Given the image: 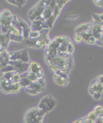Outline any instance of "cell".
Segmentation results:
<instances>
[{"mask_svg":"<svg viewBox=\"0 0 103 123\" xmlns=\"http://www.w3.org/2000/svg\"><path fill=\"white\" fill-rule=\"evenodd\" d=\"M45 112L38 107L29 109L25 115V123H43Z\"/></svg>","mask_w":103,"mask_h":123,"instance_id":"6da1fadb","label":"cell"},{"mask_svg":"<svg viewBox=\"0 0 103 123\" xmlns=\"http://www.w3.org/2000/svg\"><path fill=\"white\" fill-rule=\"evenodd\" d=\"M56 104H58V102H56V100L54 99V97L50 96V94H47V96H45L44 98L40 99L37 107L39 109H42L45 114H48V112H50L52 109L55 108Z\"/></svg>","mask_w":103,"mask_h":123,"instance_id":"7a4b0ae2","label":"cell"},{"mask_svg":"<svg viewBox=\"0 0 103 123\" xmlns=\"http://www.w3.org/2000/svg\"><path fill=\"white\" fill-rule=\"evenodd\" d=\"M46 7H47V6H46V1H38L37 3L35 4V6H33L30 9V11L28 12V17H29V19L31 21L36 20L44 13Z\"/></svg>","mask_w":103,"mask_h":123,"instance_id":"3957f363","label":"cell"},{"mask_svg":"<svg viewBox=\"0 0 103 123\" xmlns=\"http://www.w3.org/2000/svg\"><path fill=\"white\" fill-rule=\"evenodd\" d=\"M10 64L14 67V70L16 72H18L19 74H24V73H27L29 71V67H30V64H27V63H22L20 61H17V62H10Z\"/></svg>","mask_w":103,"mask_h":123,"instance_id":"277c9868","label":"cell"},{"mask_svg":"<svg viewBox=\"0 0 103 123\" xmlns=\"http://www.w3.org/2000/svg\"><path fill=\"white\" fill-rule=\"evenodd\" d=\"M10 62H11L10 61V53L7 52V50L2 51L0 53V71L7 65H10Z\"/></svg>","mask_w":103,"mask_h":123,"instance_id":"5b68a950","label":"cell"},{"mask_svg":"<svg viewBox=\"0 0 103 123\" xmlns=\"http://www.w3.org/2000/svg\"><path fill=\"white\" fill-rule=\"evenodd\" d=\"M53 82H54L58 86L64 87L69 84V79H63V78H60V76L55 75V74H53Z\"/></svg>","mask_w":103,"mask_h":123,"instance_id":"8992f818","label":"cell"},{"mask_svg":"<svg viewBox=\"0 0 103 123\" xmlns=\"http://www.w3.org/2000/svg\"><path fill=\"white\" fill-rule=\"evenodd\" d=\"M44 22L45 21H40V20H34V21H32V25H31V31L40 32L42 30H44Z\"/></svg>","mask_w":103,"mask_h":123,"instance_id":"52a82bcc","label":"cell"},{"mask_svg":"<svg viewBox=\"0 0 103 123\" xmlns=\"http://www.w3.org/2000/svg\"><path fill=\"white\" fill-rule=\"evenodd\" d=\"M43 68L40 66L39 63L37 62H31L30 63V67H29V72H32V73H38L39 71H42Z\"/></svg>","mask_w":103,"mask_h":123,"instance_id":"ba28073f","label":"cell"},{"mask_svg":"<svg viewBox=\"0 0 103 123\" xmlns=\"http://www.w3.org/2000/svg\"><path fill=\"white\" fill-rule=\"evenodd\" d=\"M89 27H90V24H81V25H79L78 27L76 28V30H74V34H82V33L88 31Z\"/></svg>","mask_w":103,"mask_h":123,"instance_id":"9c48e42d","label":"cell"},{"mask_svg":"<svg viewBox=\"0 0 103 123\" xmlns=\"http://www.w3.org/2000/svg\"><path fill=\"white\" fill-rule=\"evenodd\" d=\"M20 62L22 63H27L29 64V61H30V57H29V52H28L27 49H22L20 50Z\"/></svg>","mask_w":103,"mask_h":123,"instance_id":"30bf717a","label":"cell"},{"mask_svg":"<svg viewBox=\"0 0 103 123\" xmlns=\"http://www.w3.org/2000/svg\"><path fill=\"white\" fill-rule=\"evenodd\" d=\"M98 85H99V83H98L97 80H95V81L91 82L90 86H89V88H88V91H89V93H90L91 96L97 92V90H98Z\"/></svg>","mask_w":103,"mask_h":123,"instance_id":"8fae6325","label":"cell"},{"mask_svg":"<svg viewBox=\"0 0 103 123\" xmlns=\"http://www.w3.org/2000/svg\"><path fill=\"white\" fill-rule=\"evenodd\" d=\"M70 42V39H69V37L67 38V39L64 42L62 45L60 46V48H58V52H61V53H67V46H68V43Z\"/></svg>","mask_w":103,"mask_h":123,"instance_id":"7c38bea8","label":"cell"},{"mask_svg":"<svg viewBox=\"0 0 103 123\" xmlns=\"http://www.w3.org/2000/svg\"><path fill=\"white\" fill-rule=\"evenodd\" d=\"M31 83H32V82L28 79V76L27 78H21V80H20V82H19L21 88H28V87L31 85Z\"/></svg>","mask_w":103,"mask_h":123,"instance_id":"4fadbf2b","label":"cell"},{"mask_svg":"<svg viewBox=\"0 0 103 123\" xmlns=\"http://www.w3.org/2000/svg\"><path fill=\"white\" fill-rule=\"evenodd\" d=\"M7 3L10 4H13V6H17V7H22L26 6V3H27V1H25V0H22V1H14V0H9V1H6Z\"/></svg>","mask_w":103,"mask_h":123,"instance_id":"5bb4252c","label":"cell"},{"mask_svg":"<svg viewBox=\"0 0 103 123\" xmlns=\"http://www.w3.org/2000/svg\"><path fill=\"white\" fill-rule=\"evenodd\" d=\"M94 111L99 118H103V106H101V105H97V106L95 107Z\"/></svg>","mask_w":103,"mask_h":123,"instance_id":"9a60e30c","label":"cell"},{"mask_svg":"<svg viewBox=\"0 0 103 123\" xmlns=\"http://www.w3.org/2000/svg\"><path fill=\"white\" fill-rule=\"evenodd\" d=\"M10 39L13 40V42H16V43H21L25 40L22 35H12V34H10Z\"/></svg>","mask_w":103,"mask_h":123,"instance_id":"2e32d148","label":"cell"},{"mask_svg":"<svg viewBox=\"0 0 103 123\" xmlns=\"http://www.w3.org/2000/svg\"><path fill=\"white\" fill-rule=\"evenodd\" d=\"M55 20H56V18H55L54 16H53V15H52V16H51V17H50V18H49L48 20H46V21H45V24L47 25V28H48L49 30H50L51 28H52V25H54Z\"/></svg>","mask_w":103,"mask_h":123,"instance_id":"e0dca14e","label":"cell"},{"mask_svg":"<svg viewBox=\"0 0 103 123\" xmlns=\"http://www.w3.org/2000/svg\"><path fill=\"white\" fill-rule=\"evenodd\" d=\"M20 89H21V86H20L19 83L13 84V85L11 86V90H10V93H16V92H18Z\"/></svg>","mask_w":103,"mask_h":123,"instance_id":"ac0fdd59","label":"cell"},{"mask_svg":"<svg viewBox=\"0 0 103 123\" xmlns=\"http://www.w3.org/2000/svg\"><path fill=\"white\" fill-rule=\"evenodd\" d=\"M20 80H21V74H19L18 72L14 71V74H13V78H12V82L14 84H17L20 82Z\"/></svg>","mask_w":103,"mask_h":123,"instance_id":"d6986e66","label":"cell"},{"mask_svg":"<svg viewBox=\"0 0 103 123\" xmlns=\"http://www.w3.org/2000/svg\"><path fill=\"white\" fill-rule=\"evenodd\" d=\"M53 73L55 74V75H58V76H60V78H63V79H69L68 78V73H66L65 71H62V70H55V71H53Z\"/></svg>","mask_w":103,"mask_h":123,"instance_id":"ffe728a7","label":"cell"},{"mask_svg":"<svg viewBox=\"0 0 103 123\" xmlns=\"http://www.w3.org/2000/svg\"><path fill=\"white\" fill-rule=\"evenodd\" d=\"M13 74H14V71H13V72H6V73H3V74H2V76H1V79H2V80H4V81L10 82V81H12Z\"/></svg>","mask_w":103,"mask_h":123,"instance_id":"44dd1931","label":"cell"},{"mask_svg":"<svg viewBox=\"0 0 103 123\" xmlns=\"http://www.w3.org/2000/svg\"><path fill=\"white\" fill-rule=\"evenodd\" d=\"M74 52V45L71 42L68 43V46H67V53H68L69 55H72Z\"/></svg>","mask_w":103,"mask_h":123,"instance_id":"7402d4cb","label":"cell"},{"mask_svg":"<svg viewBox=\"0 0 103 123\" xmlns=\"http://www.w3.org/2000/svg\"><path fill=\"white\" fill-rule=\"evenodd\" d=\"M40 37V33L39 32H35V31H31L29 34V38L31 39H38Z\"/></svg>","mask_w":103,"mask_h":123,"instance_id":"603a6c76","label":"cell"},{"mask_svg":"<svg viewBox=\"0 0 103 123\" xmlns=\"http://www.w3.org/2000/svg\"><path fill=\"white\" fill-rule=\"evenodd\" d=\"M86 118H87V119H89V120H90V121L95 122V121H96V120H97V119H98V118H99V117H98L97 115L95 114V111H90V112H89L88 115H87V116H86Z\"/></svg>","mask_w":103,"mask_h":123,"instance_id":"cb8c5ba5","label":"cell"},{"mask_svg":"<svg viewBox=\"0 0 103 123\" xmlns=\"http://www.w3.org/2000/svg\"><path fill=\"white\" fill-rule=\"evenodd\" d=\"M92 18H94V21H95L94 25H102V21L99 17V14H94L92 15Z\"/></svg>","mask_w":103,"mask_h":123,"instance_id":"d4e9b609","label":"cell"},{"mask_svg":"<svg viewBox=\"0 0 103 123\" xmlns=\"http://www.w3.org/2000/svg\"><path fill=\"white\" fill-rule=\"evenodd\" d=\"M28 79L32 82V83H34V82H37L38 80V78H37V75L35 73H32V72H28Z\"/></svg>","mask_w":103,"mask_h":123,"instance_id":"484cf974","label":"cell"},{"mask_svg":"<svg viewBox=\"0 0 103 123\" xmlns=\"http://www.w3.org/2000/svg\"><path fill=\"white\" fill-rule=\"evenodd\" d=\"M13 71H15L14 70V67H13L11 64H10V65H7L6 67H4L3 69H2L1 72L2 73H6V72H13Z\"/></svg>","mask_w":103,"mask_h":123,"instance_id":"4316f807","label":"cell"},{"mask_svg":"<svg viewBox=\"0 0 103 123\" xmlns=\"http://www.w3.org/2000/svg\"><path fill=\"white\" fill-rule=\"evenodd\" d=\"M0 16H1V17H12L13 14L9 11V10H4L2 13H0Z\"/></svg>","mask_w":103,"mask_h":123,"instance_id":"83f0119b","label":"cell"},{"mask_svg":"<svg viewBox=\"0 0 103 123\" xmlns=\"http://www.w3.org/2000/svg\"><path fill=\"white\" fill-rule=\"evenodd\" d=\"M85 43H89V45H96V43H97V39L91 35V36L89 37Z\"/></svg>","mask_w":103,"mask_h":123,"instance_id":"f1b7e54d","label":"cell"},{"mask_svg":"<svg viewBox=\"0 0 103 123\" xmlns=\"http://www.w3.org/2000/svg\"><path fill=\"white\" fill-rule=\"evenodd\" d=\"M73 39H74V42H76L77 43H82V42H83V38H82L81 34H74Z\"/></svg>","mask_w":103,"mask_h":123,"instance_id":"f546056e","label":"cell"},{"mask_svg":"<svg viewBox=\"0 0 103 123\" xmlns=\"http://www.w3.org/2000/svg\"><path fill=\"white\" fill-rule=\"evenodd\" d=\"M61 11H62V10L60 9V7H58V6H55V9L53 10V16H54L56 19H58V17L60 16V14H61Z\"/></svg>","mask_w":103,"mask_h":123,"instance_id":"4dcf8cb0","label":"cell"},{"mask_svg":"<svg viewBox=\"0 0 103 123\" xmlns=\"http://www.w3.org/2000/svg\"><path fill=\"white\" fill-rule=\"evenodd\" d=\"M67 3H68V1H66V0H64V1H56V6L60 7L62 10L64 7V6H66Z\"/></svg>","mask_w":103,"mask_h":123,"instance_id":"1f68e13d","label":"cell"},{"mask_svg":"<svg viewBox=\"0 0 103 123\" xmlns=\"http://www.w3.org/2000/svg\"><path fill=\"white\" fill-rule=\"evenodd\" d=\"M92 98H94L95 100H101L103 98V94L102 93H99V92H96L95 94H92Z\"/></svg>","mask_w":103,"mask_h":123,"instance_id":"d6a6232c","label":"cell"},{"mask_svg":"<svg viewBox=\"0 0 103 123\" xmlns=\"http://www.w3.org/2000/svg\"><path fill=\"white\" fill-rule=\"evenodd\" d=\"M94 4H96V6H98L103 7V0H96V1H94Z\"/></svg>","mask_w":103,"mask_h":123,"instance_id":"836d02e7","label":"cell"},{"mask_svg":"<svg viewBox=\"0 0 103 123\" xmlns=\"http://www.w3.org/2000/svg\"><path fill=\"white\" fill-rule=\"evenodd\" d=\"M97 81L99 84H101V85H103V74H100L99 76L97 78Z\"/></svg>","mask_w":103,"mask_h":123,"instance_id":"e575fe53","label":"cell"},{"mask_svg":"<svg viewBox=\"0 0 103 123\" xmlns=\"http://www.w3.org/2000/svg\"><path fill=\"white\" fill-rule=\"evenodd\" d=\"M97 92H99V93H102L103 94V85H101V84H99L98 85V90Z\"/></svg>","mask_w":103,"mask_h":123,"instance_id":"d590c367","label":"cell"},{"mask_svg":"<svg viewBox=\"0 0 103 123\" xmlns=\"http://www.w3.org/2000/svg\"><path fill=\"white\" fill-rule=\"evenodd\" d=\"M96 45H99V46H103V37H101L99 40H97V43Z\"/></svg>","mask_w":103,"mask_h":123,"instance_id":"8d00e7d4","label":"cell"},{"mask_svg":"<svg viewBox=\"0 0 103 123\" xmlns=\"http://www.w3.org/2000/svg\"><path fill=\"white\" fill-rule=\"evenodd\" d=\"M4 50H6V47H4V46H3V45H2V43H0V53H1V52H2V51H4Z\"/></svg>","mask_w":103,"mask_h":123,"instance_id":"74e56055","label":"cell"},{"mask_svg":"<svg viewBox=\"0 0 103 123\" xmlns=\"http://www.w3.org/2000/svg\"><path fill=\"white\" fill-rule=\"evenodd\" d=\"M83 123H94V122L90 121L89 119H87V118H83Z\"/></svg>","mask_w":103,"mask_h":123,"instance_id":"f35d334b","label":"cell"},{"mask_svg":"<svg viewBox=\"0 0 103 123\" xmlns=\"http://www.w3.org/2000/svg\"><path fill=\"white\" fill-rule=\"evenodd\" d=\"M94 123H103V119H102V118H98V119Z\"/></svg>","mask_w":103,"mask_h":123,"instance_id":"ab89813d","label":"cell"},{"mask_svg":"<svg viewBox=\"0 0 103 123\" xmlns=\"http://www.w3.org/2000/svg\"><path fill=\"white\" fill-rule=\"evenodd\" d=\"M72 123H83V119H80V120H77V121H74Z\"/></svg>","mask_w":103,"mask_h":123,"instance_id":"60d3db41","label":"cell"},{"mask_svg":"<svg viewBox=\"0 0 103 123\" xmlns=\"http://www.w3.org/2000/svg\"><path fill=\"white\" fill-rule=\"evenodd\" d=\"M99 17H100V19H101V21H102V24H103V13L99 14Z\"/></svg>","mask_w":103,"mask_h":123,"instance_id":"b9f144b4","label":"cell"},{"mask_svg":"<svg viewBox=\"0 0 103 123\" xmlns=\"http://www.w3.org/2000/svg\"><path fill=\"white\" fill-rule=\"evenodd\" d=\"M101 36L103 37V30H102V32H101Z\"/></svg>","mask_w":103,"mask_h":123,"instance_id":"7bdbcfd3","label":"cell"},{"mask_svg":"<svg viewBox=\"0 0 103 123\" xmlns=\"http://www.w3.org/2000/svg\"><path fill=\"white\" fill-rule=\"evenodd\" d=\"M102 119H103V118H102Z\"/></svg>","mask_w":103,"mask_h":123,"instance_id":"ee69618b","label":"cell"}]
</instances>
